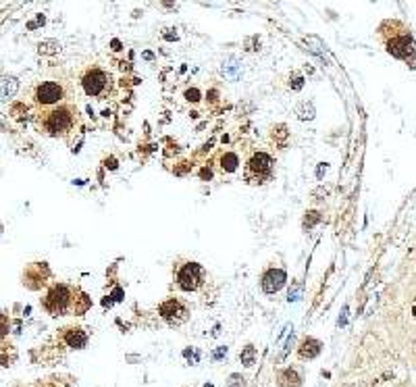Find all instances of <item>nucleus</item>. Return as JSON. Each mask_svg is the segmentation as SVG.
Instances as JSON below:
<instances>
[{
    "mask_svg": "<svg viewBox=\"0 0 416 387\" xmlns=\"http://www.w3.org/2000/svg\"><path fill=\"white\" fill-rule=\"evenodd\" d=\"M42 115L44 117H42V121H40V127L44 129L48 135L59 137V135H67L73 129L77 113H75L73 106L61 104V106H54V108L46 110V113H42Z\"/></svg>",
    "mask_w": 416,
    "mask_h": 387,
    "instance_id": "nucleus-1",
    "label": "nucleus"
},
{
    "mask_svg": "<svg viewBox=\"0 0 416 387\" xmlns=\"http://www.w3.org/2000/svg\"><path fill=\"white\" fill-rule=\"evenodd\" d=\"M206 387H213V385H206Z\"/></svg>",
    "mask_w": 416,
    "mask_h": 387,
    "instance_id": "nucleus-26",
    "label": "nucleus"
},
{
    "mask_svg": "<svg viewBox=\"0 0 416 387\" xmlns=\"http://www.w3.org/2000/svg\"><path fill=\"white\" fill-rule=\"evenodd\" d=\"M304 86V77L302 75H294V81H289V88H294V90H300Z\"/></svg>",
    "mask_w": 416,
    "mask_h": 387,
    "instance_id": "nucleus-20",
    "label": "nucleus"
},
{
    "mask_svg": "<svg viewBox=\"0 0 416 387\" xmlns=\"http://www.w3.org/2000/svg\"><path fill=\"white\" fill-rule=\"evenodd\" d=\"M240 358H242V362L246 366H254V362H256V348H254V345H246V348L242 350V354H240Z\"/></svg>",
    "mask_w": 416,
    "mask_h": 387,
    "instance_id": "nucleus-17",
    "label": "nucleus"
},
{
    "mask_svg": "<svg viewBox=\"0 0 416 387\" xmlns=\"http://www.w3.org/2000/svg\"><path fill=\"white\" fill-rule=\"evenodd\" d=\"M412 314H414V319H416V300L412 302Z\"/></svg>",
    "mask_w": 416,
    "mask_h": 387,
    "instance_id": "nucleus-25",
    "label": "nucleus"
},
{
    "mask_svg": "<svg viewBox=\"0 0 416 387\" xmlns=\"http://www.w3.org/2000/svg\"><path fill=\"white\" fill-rule=\"evenodd\" d=\"M298 117L304 119V121H306V119H312V117H314V106H312L310 102H302V104L298 106Z\"/></svg>",
    "mask_w": 416,
    "mask_h": 387,
    "instance_id": "nucleus-18",
    "label": "nucleus"
},
{
    "mask_svg": "<svg viewBox=\"0 0 416 387\" xmlns=\"http://www.w3.org/2000/svg\"><path fill=\"white\" fill-rule=\"evenodd\" d=\"M223 356H227V348H225V345H221V348H219V350L213 354V358H215V360H221V358H223Z\"/></svg>",
    "mask_w": 416,
    "mask_h": 387,
    "instance_id": "nucleus-22",
    "label": "nucleus"
},
{
    "mask_svg": "<svg viewBox=\"0 0 416 387\" xmlns=\"http://www.w3.org/2000/svg\"><path fill=\"white\" fill-rule=\"evenodd\" d=\"M321 348H323V343L318 341V339H314V337H306L302 343H300V350H298V354H300V358H304V360H310V358H314V356H318L321 354Z\"/></svg>",
    "mask_w": 416,
    "mask_h": 387,
    "instance_id": "nucleus-12",
    "label": "nucleus"
},
{
    "mask_svg": "<svg viewBox=\"0 0 416 387\" xmlns=\"http://www.w3.org/2000/svg\"><path fill=\"white\" fill-rule=\"evenodd\" d=\"M206 281V271L198 262H185L177 271V285L183 292H196Z\"/></svg>",
    "mask_w": 416,
    "mask_h": 387,
    "instance_id": "nucleus-4",
    "label": "nucleus"
},
{
    "mask_svg": "<svg viewBox=\"0 0 416 387\" xmlns=\"http://www.w3.org/2000/svg\"><path fill=\"white\" fill-rule=\"evenodd\" d=\"M183 356L187 358L189 362H193V364H196V362L200 360V354H198V352H191V350H185V352H183Z\"/></svg>",
    "mask_w": 416,
    "mask_h": 387,
    "instance_id": "nucleus-21",
    "label": "nucleus"
},
{
    "mask_svg": "<svg viewBox=\"0 0 416 387\" xmlns=\"http://www.w3.org/2000/svg\"><path fill=\"white\" fill-rule=\"evenodd\" d=\"M238 164H240L238 156L231 154V152H227V154L221 158V167H223V171H227V173H233L235 169H238Z\"/></svg>",
    "mask_w": 416,
    "mask_h": 387,
    "instance_id": "nucleus-15",
    "label": "nucleus"
},
{
    "mask_svg": "<svg viewBox=\"0 0 416 387\" xmlns=\"http://www.w3.org/2000/svg\"><path fill=\"white\" fill-rule=\"evenodd\" d=\"M279 385L281 387H300V375L294 368H287L279 375Z\"/></svg>",
    "mask_w": 416,
    "mask_h": 387,
    "instance_id": "nucleus-13",
    "label": "nucleus"
},
{
    "mask_svg": "<svg viewBox=\"0 0 416 387\" xmlns=\"http://www.w3.org/2000/svg\"><path fill=\"white\" fill-rule=\"evenodd\" d=\"M308 215H310V217H306V225H308V227H310V225H314L316 221L321 219V217H318V213H308Z\"/></svg>",
    "mask_w": 416,
    "mask_h": 387,
    "instance_id": "nucleus-23",
    "label": "nucleus"
},
{
    "mask_svg": "<svg viewBox=\"0 0 416 387\" xmlns=\"http://www.w3.org/2000/svg\"><path fill=\"white\" fill-rule=\"evenodd\" d=\"M185 96H187V100H193V102H196V100H198V96H200V92H198V90H187Z\"/></svg>",
    "mask_w": 416,
    "mask_h": 387,
    "instance_id": "nucleus-24",
    "label": "nucleus"
},
{
    "mask_svg": "<svg viewBox=\"0 0 416 387\" xmlns=\"http://www.w3.org/2000/svg\"><path fill=\"white\" fill-rule=\"evenodd\" d=\"M65 98V88L61 81H42L34 90V100L40 106H54L63 102Z\"/></svg>",
    "mask_w": 416,
    "mask_h": 387,
    "instance_id": "nucleus-5",
    "label": "nucleus"
},
{
    "mask_svg": "<svg viewBox=\"0 0 416 387\" xmlns=\"http://www.w3.org/2000/svg\"><path fill=\"white\" fill-rule=\"evenodd\" d=\"M244 381H246V379H244L242 375H231L229 381H227V385H229V387H246Z\"/></svg>",
    "mask_w": 416,
    "mask_h": 387,
    "instance_id": "nucleus-19",
    "label": "nucleus"
},
{
    "mask_svg": "<svg viewBox=\"0 0 416 387\" xmlns=\"http://www.w3.org/2000/svg\"><path fill=\"white\" fill-rule=\"evenodd\" d=\"M285 281H287V275L283 269H271L265 273V277H262V289H265L267 294H277L285 285Z\"/></svg>",
    "mask_w": 416,
    "mask_h": 387,
    "instance_id": "nucleus-9",
    "label": "nucleus"
},
{
    "mask_svg": "<svg viewBox=\"0 0 416 387\" xmlns=\"http://www.w3.org/2000/svg\"><path fill=\"white\" fill-rule=\"evenodd\" d=\"M387 52L393 54L397 59H412L414 54V42H412V36L404 30L399 34H393L389 40H387Z\"/></svg>",
    "mask_w": 416,
    "mask_h": 387,
    "instance_id": "nucleus-7",
    "label": "nucleus"
},
{
    "mask_svg": "<svg viewBox=\"0 0 416 387\" xmlns=\"http://www.w3.org/2000/svg\"><path fill=\"white\" fill-rule=\"evenodd\" d=\"M81 86H83V90H86L88 96H104L108 86H110V77H108L106 71H102V69L92 67L83 73Z\"/></svg>",
    "mask_w": 416,
    "mask_h": 387,
    "instance_id": "nucleus-6",
    "label": "nucleus"
},
{
    "mask_svg": "<svg viewBox=\"0 0 416 387\" xmlns=\"http://www.w3.org/2000/svg\"><path fill=\"white\" fill-rule=\"evenodd\" d=\"M73 302H75V292H73V289L69 285H65V283H57V285H52L50 292L46 294L44 308L50 314L59 316V314H67L69 310H71Z\"/></svg>",
    "mask_w": 416,
    "mask_h": 387,
    "instance_id": "nucleus-2",
    "label": "nucleus"
},
{
    "mask_svg": "<svg viewBox=\"0 0 416 387\" xmlns=\"http://www.w3.org/2000/svg\"><path fill=\"white\" fill-rule=\"evenodd\" d=\"M275 160L267 152H254L250 160L246 162V179L248 183H265L273 177Z\"/></svg>",
    "mask_w": 416,
    "mask_h": 387,
    "instance_id": "nucleus-3",
    "label": "nucleus"
},
{
    "mask_svg": "<svg viewBox=\"0 0 416 387\" xmlns=\"http://www.w3.org/2000/svg\"><path fill=\"white\" fill-rule=\"evenodd\" d=\"M17 88H19V81L15 77H5L3 79V98H11V96L17 92Z\"/></svg>",
    "mask_w": 416,
    "mask_h": 387,
    "instance_id": "nucleus-14",
    "label": "nucleus"
},
{
    "mask_svg": "<svg viewBox=\"0 0 416 387\" xmlns=\"http://www.w3.org/2000/svg\"><path fill=\"white\" fill-rule=\"evenodd\" d=\"M63 339H65V343L69 345V348L81 350V348H86V343H88V333L79 327H71V329H65Z\"/></svg>",
    "mask_w": 416,
    "mask_h": 387,
    "instance_id": "nucleus-11",
    "label": "nucleus"
},
{
    "mask_svg": "<svg viewBox=\"0 0 416 387\" xmlns=\"http://www.w3.org/2000/svg\"><path fill=\"white\" fill-rule=\"evenodd\" d=\"M158 312H160V316L169 325H181V323H185L187 321V314H189L187 308L179 300H175V298H169L166 302H162L160 308H158Z\"/></svg>",
    "mask_w": 416,
    "mask_h": 387,
    "instance_id": "nucleus-8",
    "label": "nucleus"
},
{
    "mask_svg": "<svg viewBox=\"0 0 416 387\" xmlns=\"http://www.w3.org/2000/svg\"><path fill=\"white\" fill-rule=\"evenodd\" d=\"M48 275H50V271H48V267L44 265V262H34V265L25 271V277L23 279H25V285L27 287H32V281H38V289H40L42 285H46Z\"/></svg>",
    "mask_w": 416,
    "mask_h": 387,
    "instance_id": "nucleus-10",
    "label": "nucleus"
},
{
    "mask_svg": "<svg viewBox=\"0 0 416 387\" xmlns=\"http://www.w3.org/2000/svg\"><path fill=\"white\" fill-rule=\"evenodd\" d=\"M38 50H40V54H57L61 50V44L57 40H44V42H40Z\"/></svg>",
    "mask_w": 416,
    "mask_h": 387,
    "instance_id": "nucleus-16",
    "label": "nucleus"
}]
</instances>
